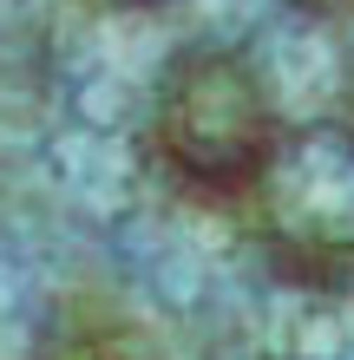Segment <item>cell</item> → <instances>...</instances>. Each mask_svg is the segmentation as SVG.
I'll return each instance as SVG.
<instances>
[{"label": "cell", "mask_w": 354, "mask_h": 360, "mask_svg": "<svg viewBox=\"0 0 354 360\" xmlns=\"http://www.w3.org/2000/svg\"><path fill=\"white\" fill-rule=\"evenodd\" d=\"M144 151L203 203L256 197L282 164V105L236 46H191L158 72L144 105Z\"/></svg>", "instance_id": "1"}, {"label": "cell", "mask_w": 354, "mask_h": 360, "mask_svg": "<svg viewBox=\"0 0 354 360\" xmlns=\"http://www.w3.org/2000/svg\"><path fill=\"white\" fill-rule=\"evenodd\" d=\"M27 360H138V341L106 302H66L39 321Z\"/></svg>", "instance_id": "2"}, {"label": "cell", "mask_w": 354, "mask_h": 360, "mask_svg": "<svg viewBox=\"0 0 354 360\" xmlns=\"http://www.w3.org/2000/svg\"><path fill=\"white\" fill-rule=\"evenodd\" d=\"M86 7H106V13H158L171 0H86Z\"/></svg>", "instance_id": "3"}, {"label": "cell", "mask_w": 354, "mask_h": 360, "mask_svg": "<svg viewBox=\"0 0 354 360\" xmlns=\"http://www.w3.org/2000/svg\"><path fill=\"white\" fill-rule=\"evenodd\" d=\"M341 138H348V151H354V72H348V86H341Z\"/></svg>", "instance_id": "4"}, {"label": "cell", "mask_w": 354, "mask_h": 360, "mask_svg": "<svg viewBox=\"0 0 354 360\" xmlns=\"http://www.w3.org/2000/svg\"><path fill=\"white\" fill-rule=\"evenodd\" d=\"M289 7H296V13H348L354 0H289Z\"/></svg>", "instance_id": "5"}]
</instances>
